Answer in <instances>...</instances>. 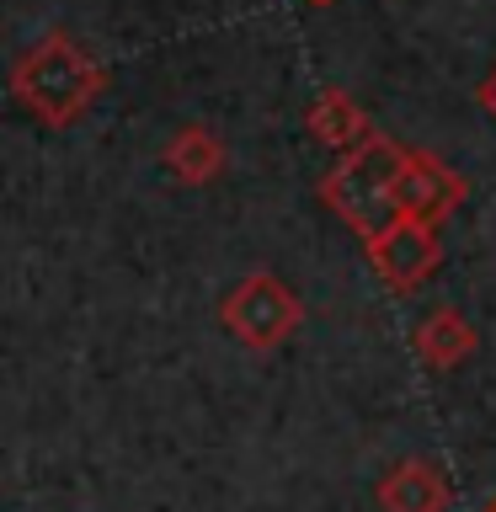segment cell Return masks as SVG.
<instances>
[{
  "label": "cell",
  "instance_id": "1",
  "mask_svg": "<svg viewBox=\"0 0 496 512\" xmlns=\"http://www.w3.org/2000/svg\"><path fill=\"white\" fill-rule=\"evenodd\" d=\"M96 91H102V64H96L70 32L38 38L11 70V96L48 128L80 123L86 107L96 102Z\"/></svg>",
  "mask_w": 496,
  "mask_h": 512
},
{
  "label": "cell",
  "instance_id": "2",
  "mask_svg": "<svg viewBox=\"0 0 496 512\" xmlns=\"http://www.w3.org/2000/svg\"><path fill=\"white\" fill-rule=\"evenodd\" d=\"M400 166H406V155H400L390 139L368 134L358 150L331 171L326 203L352 224V230L374 235L379 224H390V214H395V176H400Z\"/></svg>",
  "mask_w": 496,
  "mask_h": 512
},
{
  "label": "cell",
  "instance_id": "3",
  "mask_svg": "<svg viewBox=\"0 0 496 512\" xmlns=\"http://www.w3.org/2000/svg\"><path fill=\"white\" fill-rule=\"evenodd\" d=\"M219 315H224V326H230V336H240V342L256 347V352H267V347H278L283 336L299 326V299H294L288 283L256 272V278L235 283L230 294H224Z\"/></svg>",
  "mask_w": 496,
  "mask_h": 512
},
{
  "label": "cell",
  "instance_id": "4",
  "mask_svg": "<svg viewBox=\"0 0 496 512\" xmlns=\"http://www.w3.org/2000/svg\"><path fill=\"white\" fill-rule=\"evenodd\" d=\"M368 246H374V262L379 272L390 283H416L427 272L432 262V230H427V219H390V224H379L374 235H368Z\"/></svg>",
  "mask_w": 496,
  "mask_h": 512
},
{
  "label": "cell",
  "instance_id": "5",
  "mask_svg": "<svg viewBox=\"0 0 496 512\" xmlns=\"http://www.w3.org/2000/svg\"><path fill=\"white\" fill-rule=\"evenodd\" d=\"M454 198H459V187L448 182V171H438L432 160L406 155V166H400V176H395V208L400 214L406 219H438Z\"/></svg>",
  "mask_w": 496,
  "mask_h": 512
},
{
  "label": "cell",
  "instance_id": "6",
  "mask_svg": "<svg viewBox=\"0 0 496 512\" xmlns=\"http://www.w3.org/2000/svg\"><path fill=\"white\" fill-rule=\"evenodd\" d=\"M379 502L390 512H443L448 486L432 464H400V470L379 486Z\"/></svg>",
  "mask_w": 496,
  "mask_h": 512
},
{
  "label": "cell",
  "instance_id": "7",
  "mask_svg": "<svg viewBox=\"0 0 496 512\" xmlns=\"http://www.w3.org/2000/svg\"><path fill=\"white\" fill-rule=\"evenodd\" d=\"M219 166H224V144L208 134V128H182V134L166 144V171L176 176V182H187V187L214 182Z\"/></svg>",
  "mask_w": 496,
  "mask_h": 512
},
{
  "label": "cell",
  "instance_id": "8",
  "mask_svg": "<svg viewBox=\"0 0 496 512\" xmlns=\"http://www.w3.org/2000/svg\"><path fill=\"white\" fill-rule=\"evenodd\" d=\"M416 347H422V358H427L432 368H448V363H459L464 352L475 347V331L464 326V315L438 310L422 331H416Z\"/></svg>",
  "mask_w": 496,
  "mask_h": 512
},
{
  "label": "cell",
  "instance_id": "9",
  "mask_svg": "<svg viewBox=\"0 0 496 512\" xmlns=\"http://www.w3.org/2000/svg\"><path fill=\"white\" fill-rule=\"evenodd\" d=\"M310 128H315V139H326V144H363V139H368L363 112L352 107L342 91H326V96L310 107Z\"/></svg>",
  "mask_w": 496,
  "mask_h": 512
},
{
  "label": "cell",
  "instance_id": "10",
  "mask_svg": "<svg viewBox=\"0 0 496 512\" xmlns=\"http://www.w3.org/2000/svg\"><path fill=\"white\" fill-rule=\"evenodd\" d=\"M480 107H486V112H496V70H491V80H486V86H480Z\"/></svg>",
  "mask_w": 496,
  "mask_h": 512
},
{
  "label": "cell",
  "instance_id": "11",
  "mask_svg": "<svg viewBox=\"0 0 496 512\" xmlns=\"http://www.w3.org/2000/svg\"><path fill=\"white\" fill-rule=\"evenodd\" d=\"M310 6H331V0H310Z\"/></svg>",
  "mask_w": 496,
  "mask_h": 512
},
{
  "label": "cell",
  "instance_id": "12",
  "mask_svg": "<svg viewBox=\"0 0 496 512\" xmlns=\"http://www.w3.org/2000/svg\"><path fill=\"white\" fill-rule=\"evenodd\" d=\"M486 512H496V507H486Z\"/></svg>",
  "mask_w": 496,
  "mask_h": 512
}]
</instances>
